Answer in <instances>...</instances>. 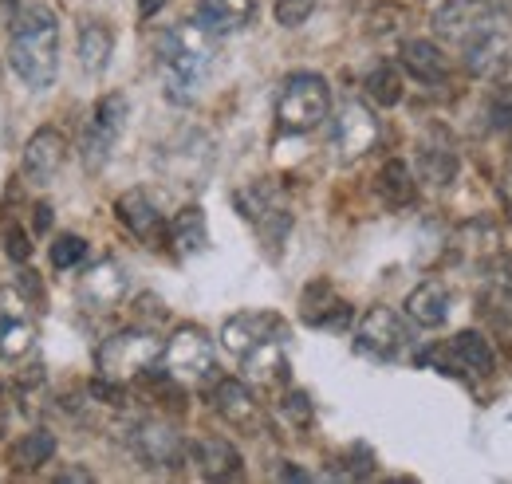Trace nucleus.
I'll return each instance as SVG.
<instances>
[{
  "label": "nucleus",
  "mask_w": 512,
  "mask_h": 484,
  "mask_svg": "<svg viewBox=\"0 0 512 484\" xmlns=\"http://www.w3.org/2000/svg\"><path fill=\"white\" fill-rule=\"evenodd\" d=\"M154 56H158V79H162L166 99L178 107H190L217 52H213V36L190 20V24H174L158 32Z\"/></svg>",
  "instance_id": "f257e3e1"
},
{
  "label": "nucleus",
  "mask_w": 512,
  "mask_h": 484,
  "mask_svg": "<svg viewBox=\"0 0 512 484\" xmlns=\"http://www.w3.org/2000/svg\"><path fill=\"white\" fill-rule=\"evenodd\" d=\"M8 63L12 71L32 87L48 91L60 71V20L52 8L36 4L12 16V40H8Z\"/></svg>",
  "instance_id": "f03ea898"
},
{
  "label": "nucleus",
  "mask_w": 512,
  "mask_h": 484,
  "mask_svg": "<svg viewBox=\"0 0 512 484\" xmlns=\"http://www.w3.org/2000/svg\"><path fill=\"white\" fill-rule=\"evenodd\" d=\"M233 201H237V213L256 229L260 244L276 256V252L284 248V241H288V233H292L288 193L276 182H253V185H245V189H237Z\"/></svg>",
  "instance_id": "7ed1b4c3"
},
{
  "label": "nucleus",
  "mask_w": 512,
  "mask_h": 484,
  "mask_svg": "<svg viewBox=\"0 0 512 484\" xmlns=\"http://www.w3.org/2000/svg\"><path fill=\"white\" fill-rule=\"evenodd\" d=\"M331 111V91L327 79L316 71H296L284 79L280 99H276V122L288 134H308L316 130Z\"/></svg>",
  "instance_id": "20e7f679"
},
{
  "label": "nucleus",
  "mask_w": 512,
  "mask_h": 484,
  "mask_svg": "<svg viewBox=\"0 0 512 484\" xmlns=\"http://www.w3.org/2000/svg\"><path fill=\"white\" fill-rule=\"evenodd\" d=\"M162 351H166V343L154 331H119V335H111L99 347L95 363H99V374L107 382L123 386V382L142 378L146 370H154V366L162 363Z\"/></svg>",
  "instance_id": "39448f33"
},
{
  "label": "nucleus",
  "mask_w": 512,
  "mask_h": 484,
  "mask_svg": "<svg viewBox=\"0 0 512 484\" xmlns=\"http://www.w3.org/2000/svg\"><path fill=\"white\" fill-rule=\"evenodd\" d=\"M127 95H103L99 103H95V111H91V119H87V130H83V138H79V158H83V166L91 170V174H99L107 162H111V154H115V142H119V134H123V126H127Z\"/></svg>",
  "instance_id": "423d86ee"
},
{
  "label": "nucleus",
  "mask_w": 512,
  "mask_h": 484,
  "mask_svg": "<svg viewBox=\"0 0 512 484\" xmlns=\"http://www.w3.org/2000/svg\"><path fill=\"white\" fill-rule=\"evenodd\" d=\"M375 142H379V119H375V111L367 103H359V99L343 103L339 115H335V130H331V154H335V162L339 166H351L363 154H371Z\"/></svg>",
  "instance_id": "0eeeda50"
},
{
  "label": "nucleus",
  "mask_w": 512,
  "mask_h": 484,
  "mask_svg": "<svg viewBox=\"0 0 512 484\" xmlns=\"http://www.w3.org/2000/svg\"><path fill=\"white\" fill-rule=\"evenodd\" d=\"M355 347L379 363H394L406 347H410V331L402 323L398 311L390 307H371L363 319H359V331H355Z\"/></svg>",
  "instance_id": "6e6552de"
},
{
  "label": "nucleus",
  "mask_w": 512,
  "mask_h": 484,
  "mask_svg": "<svg viewBox=\"0 0 512 484\" xmlns=\"http://www.w3.org/2000/svg\"><path fill=\"white\" fill-rule=\"evenodd\" d=\"M501 20H509V12L497 0H446L434 12V32L446 36V40L465 44L469 36H477V32L501 24Z\"/></svg>",
  "instance_id": "1a4fd4ad"
},
{
  "label": "nucleus",
  "mask_w": 512,
  "mask_h": 484,
  "mask_svg": "<svg viewBox=\"0 0 512 484\" xmlns=\"http://www.w3.org/2000/svg\"><path fill=\"white\" fill-rule=\"evenodd\" d=\"M130 449L146 469H178L186 461L182 433L166 422H138L130 429Z\"/></svg>",
  "instance_id": "9d476101"
},
{
  "label": "nucleus",
  "mask_w": 512,
  "mask_h": 484,
  "mask_svg": "<svg viewBox=\"0 0 512 484\" xmlns=\"http://www.w3.org/2000/svg\"><path fill=\"white\" fill-rule=\"evenodd\" d=\"M162 359H166L174 378H186V382L209 378V370H213V339L201 327L186 323V327L174 331V339L166 343Z\"/></svg>",
  "instance_id": "9b49d317"
},
{
  "label": "nucleus",
  "mask_w": 512,
  "mask_h": 484,
  "mask_svg": "<svg viewBox=\"0 0 512 484\" xmlns=\"http://www.w3.org/2000/svg\"><path fill=\"white\" fill-rule=\"evenodd\" d=\"M209 166H213V142H209V134H201V130H182V134L162 150V170L186 185L205 182Z\"/></svg>",
  "instance_id": "f8f14e48"
},
{
  "label": "nucleus",
  "mask_w": 512,
  "mask_h": 484,
  "mask_svg": "<svg viewBox=\"0 0 512 484\" xmlns=\"http://www.w3.org/2000/svg\"><path fill=\"white\" fill-rule=\"evenodd\" d=\"M67 162V142L60 130L52 126H40L28 142H24V158H20V170H24V182L28 185H52L60 178Z\"/></svg>",
  "instance_id": "ddd939ff"
},
{
  "label": "nucleus",
  "mask_w": 512,
  "mask_h": 484,
  "mask_svg": "<svg viewBox=\"0 0 512 484\" xmlns=\"http://www.w3.org/2000/svg\"><path fill=\"white\" fill-rule=\"evenodd\" d=\"M268 339H288V323L272 311H241V315L225 319V327H221V343L233 355H249L253 347L268 343Z\"/></svg>",
  "instance_id": "4468645a"
},
{
  "label": "nucleus",
  "mask_w": 512,
  "mask_h": 484,
  "mask_svg": "<svg viewBox=\"0 0 512 484\" xmlns=\"http://www.w3.org/2000/svg\"><path fill=\"white\" fill-rule=\"evenodd\" d=\"M509 20H501V24H493V28H485V32H477V36H469L461 48H465V67L477 75V79H501L505 71H509V28H505Z\"/></svg>",
  "instance_id": "2eb2a0df"
},
{
  "label": "nucleus",
  "mask_w": 512,
  "mask_h": 484,
  "mask_svg": "<svg viewBox=\"0 0 512 484\" xmlns=\"http://www.w3.org/2000/svg\"><path fill=\"white\" fill-rule=\"evenodd\" d=\"M127 268L119 264V260H99V264H91L87 272H83V280H79V300L87 303L91 311H111V307H119L123 296H127Z\"/></svg>",
  "instance_id": "dca6fc26"
},
{
  "label": "nucleus",
  "mask_w": 512,
  "mask_h": 484,
  "mask_svg": "<svg viewBox=\"0 0 512 484\" xmlns=\"http://www.w3.org/2000/svg\"><path fill=\"white\" fill-rule=\"evenodd\" d=\"M213 410L233 425V429H245V433H256L264 425V410H260L253 390L241 378H221L213 386Z\"/></svg>",
  "instance_id": "f3484780"
},
{
  "label": "nucleus",
  "mask_w": 512,
  "mask_h": 484,
  "mask_svg": "<svg viewBox=\"0 0 512 484\" xmlns=\"http://www.w3.org/2000/svg\"><path fill=\"white\" fill-rule=\"evenodd\" d=\"M36 343V323L24 311V300L12 292H0V359L16 363L32 351Z\"/></svg>",
  "instance_id": "a211bd4d"
},
{
  "label": "nucleus",
  "mask_w": 512,
  "mask_h": 484,
  "mask_svg": "<svg viewBox=\"0 0 512 484\" xmlns=\"http://www.w3.org/2000/svg\"><path fill=\"white\" fill-rule=\"evenodd\" d=\"M115 213L142 244H158L166 237V221H162V213H158V205H154V197L146 189H127L115 201Z\"/></svg>",
  "instance_id": "6ab92c4d"
},
{
  "label": "nucleus",
  "mask_w": 512,
  "mask_h": 484,
  "mask_svg": "<svg viewBox=\"0 0 512 484\" xmlns=\"http://www.w3.org/2000/svg\"><path fill=\"white\" fill-rule=\"evenodd\" d=\"M256 0H197L193 8V24L205 28L209 36H229L241 32L245 24H253Z\"/></svg>",
  "instance_id": "aec40b11"
},
{
  "label": "nucleus",
  "mask_w": 512,
  "mask_h": 484,
  "mask_svg": "<svg viewBox=\"0 0 512 484\" xmlns=\"http://www.w3.org/2000/svg\"><path fill=\"white\" fill-rule=\"evenodd\" d=\"M193 465L205 481H233L241 477V453L225 437H201L193 441Z\"/></svg>",
  "instance_id": "412c9836"
},
{
  "label": "nucleus",
  "mask_w": 512,
  "mask_h": 484,
  "mask_svg": "<svg viewBox=\"0 0 512 484\" xmlns=\"http://www.w3.org/2000/svg\"><path fill=\"white\" fill-rule=\"evenodd\" d=\"M449 307H453V292H449L442 280H426V284H418L406 296V315L418 327H442L449 319Z\"/></svg>",
  "instance_id": "4be33fe9"
},
{
  "label": "nucleus",
  "mask_w": 512,
  "mask_h": 484,
  "mask_svg": "<svg viewBox=\"0 0 512 484\" xmlns=\"http://www.w3.org/2000/svg\"><path fill=\"white\" fill-rule=\"evenodd\" d=\"M453 252L469 264H489L497 252H501V233L489 217H477L473 225H465L457 237H453Z\"/></svg>",
  "instance_id": "5701e85b"
},
{
  "label": "nucleus",
  "mask_w": 512,
  "mask_h": 484,
  "mask_svg": "<svg viewBox=\"0 0 512 484\" xmlns=\"http://www.w3.org/2000/svg\"><path fill=\"white\" fill-rule=\"evenodd\" d=\"M241 359H245V374H249V382H256V386H280V382H288L284 339H268V343L253 347V351H249V355H241Z\"/></svg>",
  "instance_id": "b1692460"
},
{
  "label": "nucleus",
  "mask_w": 512,
  "mask_h": 484,
  "mask_svg": "<svg viewBox=\"0 0 512 484\" xmlns=\"http://www.w3.org/2000/svg\"><path fill=\"white\" fill-rule=\"evenodd\" d=\"M111 56H115V32L103 20H87L79 28V67L87 75H103Z\"/></svg>",
  "instance_id": "393cba45"
},
{
  "label": "nucleus",
  "mask_w": 512,
  "mask_h": 484,
  "mask_svg": "<svg viewBox=\"0 0 512 484\" xmlns=\"http://www.w3.org/2000/svg\"><path fill=\"white\" fill-rule=\"evenodd\" d=\"M446 355L461 366V370H473V374H481V378H489V374L497 370V355H493L489 339L477 335V331H461V335H453L446 347Z\"/></svg>",
  "instance_id": "a878e982"
},
{
  "label": "nucleus",
  "mask_w": 512,
  "mask_h": 484,
  "mask_svg": "<svg viewBox=\"0 0 512 484\" xmlns=\"http://www.w3.org/2000/svg\"><path fill=\"white\" fill-rule=\"evenodd\" d=\"M402 67H406L418 83H442L449 75V63L434 40H406V44H402Z\"/></svg>",
  "instance_id": "bb28decb"
},
{
  "label": "nucleus",
  "mask_w": 512,
  "mask_h": 484,
  "mask_svg": "<svg viewBox=\"0 0 512 484\" xmlns=\"http://www.w3.org/2000/svg\"><path fill=\"white\" fill-rule=\"evenodd\" d=\"M170 244L178 256H197L209 248V225H205V209L201 205H186L178 209L174 225H170Z\"/></svg>",
  "instance_id": "cd10ccee"
},
{
  "label": "nucleus",
  "mask_w": 512,
  "mask_h": 484,
  "mask_svg": "<svg viewBox=\"0 0 512 484\" xmlns=\"http://www.w3.org/2000/svg\"><path fill=\"white\" fill-rule=\"evenodd\" d=\"M304 319H308L312 327H347L351 307L331 292V284L320 280V284H312V288L304 292Z\"/></svg>",
  "instance_id": "c85d7f7f"
},
{
  "label": "nucleus",
  "mask_w": 512,
  "mask_h": 484,
  "mask_svg": "<svg viewBox=\"0 0 512 484\" xmlns=\"http://www.w3.org/2000/svg\"><path fill=\"white\" fill-rule=\"evenodd\" d=\"M52 453H56V437L48 429H36V433H28V437H20L12 445L8 461H12L16 473H36V469H44L52 461Z\"/></svg>",
  "instance_id": "c756f323"
},
{
  "label": "nucleus",
  "mask_w": 512,
  "mask_h": 484,
  "mask_svg": "<svg viewBox=\"0 0 512 484\" xmlns=\"http://www.w3.org/2000/svg\"><path fill=\"white\" fill-rule=\"evenodd\" d=\"M379 193H383V201L390 209H406L414 201L418 185H414V174H410V166L402 158H390L379 170Z\"/></svg>",
  "instance_id": "7c9ffc66"
},
{
  "label": "nucleus",
  "mask_w": 512,
  "mask_h": 484,
  "mask_svg": "<svg viewBox=\"0 0 512 484\" xmlns=\"http://www.w3.org/2000/svg\"><path fill=\"white\" fill-rule=\"evenodd\" d=\"M422 178L438 189H446L457 178V154L449 146H422Z\"/></svg>",
  "instance_id": "2f4dec72"
},
{
  "label": "nucleus",
  "mask_w": 512,
  "mask_h": 484,
  "mask_svg": "<svg viewBox=\"0 0 512 484\" xmlns=\"http://www.w3.org/2000/svg\"><path fill=\"white\" fill-rule=\"evenodd\" d=\"M367 95L379 103V107H394L402 99V75L390 67V63H379L371 75H367Z\"/></svg>",
  "instance_id": "473e14b6"
},
{
  "label": "nucleus",
  "mask_w": 512,
  "mask_h": 484,
  "mask_svg": "<svg viewBox=\"0 0 512 484\" xmlns=\"http://www.w3.org/2000/svg\"><path fill=\"white\" fill-rule=\"evenodd\" d=\"M272 12H276V24L280 28H300L316 12V0H276Z\"/></svg>",
  "instance_id": "72a5a7b5"
},
{
  "label": "nucleus",
  "mask_w": 512,
  "mask_h": 484,
  "mask_svg": "<svg viewBox=\"0 0 512 484\" xmlns=\"http://www.w3.org/2000/svg\"><path fill=\"white\" fill-rule=\"evenodd\" d=\"M52 268H60V272H67V268H79V260L87 256V241L83 237H60V241L52 244Z\"/></svg>",
  "instance_id": "f704fd0d"
},
{
  "label": "nucleus",
  "mask_w": 512,
  "mask_h": 484,
  "mask_svg": "<svg viewBox=\"0 0 512 484\" xmlns=\"http://www.w3.org/2000/svg\"><path fill=\"white\" fill-rule=\"evenodd\" d=\"M280 414H284L292 425H308L312 422V414H316V406H312V398H308L304 390H292V394L280 402Z\"/></svg>",
  "instance_id": "c9c22d12"
},
{
  "label": "nucleus",
  "mask_w": 512,
  "mask_h": 484,
  "mask_svg": "<svg viewBox=\"0 0 512 484\" xmlns=\"http://www.w3.org/2000/svg\"><path fill=\"white\" fill-rule=\"evenodd\" d=\"M4 252H8L12 260H28V256H32V244L24 237V229L12 225V221H4Z\"/></svg>",
  "instance_id": "e433bc0d"
},
{
  "label": "nucleus",
  "mask_w": 512,
  "mask_h": 484,
  "mask_svg": "<svg viewBox=\"0 0 512 484\" xmlns=\"http://www.w3.org/2000/svg\"><path fill=\"white\" fill-rule=\"evenodd\" d=\"M493 126L497 130H512V99H497L493 103Z\"/></svg>",
  "instance_id": "4c0bfd02"
},
{
  "label": "nucleus",
  "mask_w": 512,
  "mask_h": 484,
  "mask_svg": "<svg viewBox=\"0 0 512 484\" xmlns=\"http://www.w3.org/2000/svg\"><path fill=\"white\" fill-rule=\"evenodd\" d=\"M52 221H56L52 205H36V229H40V233H48V229H52Z\"/></svg>",
  "instance_id": "58836bf2"
},
{
  "label": "nucleus",
  "mask_w": 512,
  "mask_h": 484,
  "mask_svg": "<svg viewBox=\"0 0 512 484\" xmlns=\"http://www.w3.org/2000/svg\"><path fill=\"white\" fill-rule=\"evenodd\" d=\"M162 4H166V0H138V16H142V20H150V16H158V12H162Z\"/></svg>",
  "instance_id": "ea45409f"
},
{
  "label": "nucleus",
  "mask_w": 512,
  "mask_h": 484,
  "mask_svg": "<svg viewBox=\"0 0 512 484\" xmlns=\"http://www.w3.org/2000/svg\"><path fill=\"white\" fill-rule=\"evenodd\" d=\"M501 201H505V213L512 217V166L509 174H505V182H501Z\"/></svg>",
  "instance_id": "a19ab883"
},
{
  "label": "nucleus",
  "mask_w": 512,
  "mask_h": 484,
  "mask_svg": "<svg viewBox=\"0 0 512 484\" xmlns=\"http://www.w3.org/2000/svg\"><path fill=\"white\" fill-rule=\"evenodd\" d=\"M16 4H20V0H0V24H12V16H16Z\"/></svg>",
  "instance_id": "79ce46f5"
},
{
  "label": "nucleus",
  "mask_w": 512,
  "mask_h": 484,
  "mask_svg": "<svg viewBox=\"0 0 512 484\" xmlns=\"http://www.w3.org/2000/svg\"><path fill=\"white\" fill-rule=\"evenodd\" d=\"M60 481H91V473H87V469H79V473H60Z\"/></svg>",
  "instance_id": "37998d69"
}]
</instances>
